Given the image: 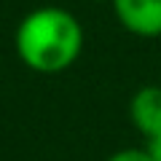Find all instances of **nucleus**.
Instances as JSON below:
<instances>
[{
	"mask_svg": "<svg viewBox=\"0 0 161 161\" xmlns=\"http://www.w3.org/2000/svg\"><path fill=\"white\" fill-rule=\"evenodd\" d=\"M16 54L30 70L43 75H54L67 70L83 48V30L80 22L59 6H43L24 14L19 22L16 35Z\"/></svg>",
	"mask_w": 161,
	"mask_h": 161,
	"instance_id": "f257e3e1",
	"label": "nucleus"
},
{
	"mask_svg": "<svg viewBox=\"0 0 161 161\" xmlns=\"http://www.w3.org/2000/svg\"><path fill=\"white\" fill-rule=\"evenodd\" d=\"M115 16L132 35H161V0H113Z\"/></svg>",
	"mask_w": 161,
	"mask_h": 161,
	"instance_id": "f03ea898",
	"label": "nucleus"
},
{
	"mask_svg": "<svg viewBox=\"0 0 161 161\" xmlns=\"http://www.w3.org/2000/svg\"><path fill=\"white\" fill-rule=\"evenodd\" d=\"M129 121L145 140L161 134V86H140L132 94Z\"/></svg>",
	"mask_w": 161,
	"mask_h": 161,
	"instance_id": "7ed1b4c3",
	"label": "nucleus"
},
{
	"mask_svg": "<svg viewBox=\"0 0 161 161\" xmlns=\"http://www.w3.org/2000/svg\"><path fill=\"white\" fill-rule=\"evenodd\" d=\"M108 161H153V158H150L148 148H121Z\"/></svg>",
	"mask_w": 161,
	"mask_h": 161,
	"instance_id": "20e7f679",
	"label": "nucleus"
},
{
	"mask_svg": "<svg viewBox=\"0 0 161 161\" xmlns=\"http://www.w3.org/2000/svg\"><path fill=\"white\" fill-rule=\"evenodd\" d=\"M145 148H148V153H150V158H153V161H161V134L150 137Z\"/></svg>",
	"mask_w": 161,
	"mask_h": 161,
	"instance_id": "39448f33",
	"label": "nucleus"
}]
</instances>
